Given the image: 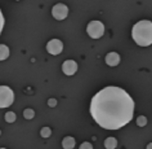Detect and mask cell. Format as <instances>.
Instances as JSON below:
<instances>
[{"label":"cell","mask_w":152,"mask_h":149,"mask_svg":"<svg viewBox=\"0 0 152 149\" xmlns=\"http://www.w3.org/2000/svg\"><path fill=\"white\" fill-rule=\"evenodd\" d=\"M14 101V92L8 86H0V109L8 108Z\"/></svg>","instance_id":"3"},{"label":"cell","mask_w":152,"mask_h":149,"mask_svg":"<svg viewBox=\"0 0 152 149\" xmlns=\"http://www.w3.org/2000/svg\"><path fill=\"white\" fill-rule=\"evenodd\" d=\"M132 36L140 47H148L152 43V24L151 21H139L133 26Z\"/></svg>","instance_id":"2"},{"label":"cell","mask_w":152,"mask_h":149,"mask_svg":"<svg viewBox=\"0 0 152 149\" xmlns=\"http://www.w3.org/2000/svg\"><path fill=\"white\" fill-rule=\"evenodd\" d=\"M63 49V43L59 39H52L47 44V51L50 55H59Z\"/></svg>","instance_id":"6"},{"label":"cell","mask_w":152,"mask_h":149,"mask_svg":"<svg viewBox=\"0 0 152 149\" xmlns=\"http://www.w3.org/2000/svg\"><path fill=\"white\" fill-rule=\"evenodd\" d=\"M50 133H52V130L49 127H43L40 130V135H41V137H44V139L50 136Z\"/></svg>","instance_id":"13"},{"label":"cell","mask_w":152,"mask_h":149,"mask_svg":"<svg viewBox=\"0 0 152 149\" xmlns=\"http://www.w3.org/2000/svg\"><path fill=\"white\" fill-rule=\"evenodd\" d=\"M23 117L26 118V119H32V118L35 117V112H34L32 109H25Z\"/></svg>","instance_id":"14"},{"label":"cell","mask_w":152,"mask_h":149,"mask_svg":"<svg viewBox=\"0 0 152 149\" xmlns=\"http://www.w3.org/2000/svg\"><path fill=\"white\" fill-rule=\"evenodd\" d=\"M104 147L106 149H115L117 147V140L115 137H108L104 140Z\"/></svg>","instance_id":"11"},{"label":"cell","mask_w":152,"mask_h":149,"mask_svg":"<svg viewBox=\"0 0 152 149\" xmlns=\"http://www.w3.org/2000/svg\"><path fill=\"white\" fill-rule=\"evenodd\" d=\"M16 113L14 112H7L5 113V121L8 122V123H13L14 121H16Z\"/></svg>","instance_id":"12"},{"label":"cell","mask_w":152,"mask_h":149,"mask_svg":"<svg viewBox=\"0 0 152 149\" xmlns=\"http://www.w3.org/2000/svg\"><path fill=\"white\" fill-rule=\"evenodd\" d=\"M137 125H138L139 127H144V126L147 125V118L144 116H139L137 118Z\"/></svg>","instance_id":"15"},{"label":"cell","mask_w":152,"mask_h":149,"mask_svg":"<svg viewBox=\"0 0 152 149\" xmlns=\"http://www.w3.org/2000/svg\"><path fill=\"white\" fill-rule=\"evenodd\" d=\"M9 57V48L5 44H0V61H4Z\"/></svg>","instance_id":"10"},{"label":"cell","mask_w":152,"mask_h":149,"mask_svg":"<svg viewBox=\"0 0 152 149\" xmlns=\"http://www.w3.org/2000/svg\"><path fill=\"white\" fill-rule=\"evenodd\" d=\"M80 149H93V145L90 143H88V141H85V143H83L80 145Z\"/></svg>","instance_id":"17"},{"label":"cell","mask_w":152,"mask_h":149,"mask_svg":"<svg viewBox=\"0 0 152 149\" xmlns=\"http://www.w3.org/2000/svg\"><path fill=\"white\" fill-rule=\"evenodd\" d=\"M120 62V56L117 55L116 52H110L107 56H106V64L108 65V66H117Z\"/></svg>","instance_id":"8"},{"label":"cell","mask_w":152,"mask_h":149,"mask_svg":"<svg viewBox=\"0 0 152 149\" xmlns=\"http://www.w3.org/2000/svg\"><path fill=\"white\" fill-rule=\"evenodd\" d=\"M134 113V101L126 91L108 86L94 95L90 114L102 128L119 130L128 125Z\"/></svg>","instance_id":"1"},{"label":"cell","mask_w":152,"mask_h":149,"mask_svg":"<svg viewBox=\"0 0 152 149\" xmlns=\"http://www.w3.org/2000/svg\"><path fill=\"white\" fill-rule=\"evenodd\" d=\"M3 27H4V16H3L1 9H0V34L3 31Z\"/></svg>","instance_id":"16"},{"label":"cell","mask_w":152,"mask_h":149,"mask_svg":"<svg viewBox=\"0 0 152 149\" xmlns=\"http://www.w3.org/2000/svg\"><path fill=\"white\" fill-rule=\"evenodd\" d=\"M62 147H63V149H74V147H75V139L72 136H66L62 140Z\"/></svg>","instance_id":"9"},{"label":"cell","mask_w":152,"mask_h":149,"mask_svg":"<svg viewBox=\"0 0 152 149\" xmlns=\"http://www.w3.org/2000/svg\"><path fill=\"white\" fill-rule=\"evenodd\" d=\"M0 149H5V148H0Z\"/></svg>","instance_id":"20"},{"label":"cell","mask_w":152,"mask_h":149,"mask_svg":"<svg viewBox=\"0 0 152 149\" xmlns=\"http://www.w3.org/2000/svg\"><path fill=\"white\" fill-rule=\"evenodd\" d=\"M151 148H152V144H148L147 145V149H151Z\"/></svg>","instance_id":"19"},{"label":"cell","mask_w":152,"mask_h":149,"mask_svg":"<svg viewBox=\"0 0 152 149\" xmlns=\"http://www.w3.org/2000/svg\"><path fill=\"white\" fill-rule=\"evenodd\" d=\"M52 14L56 20L58 21H62L67 17L68 14V8L64 4H56L54 7L52 8Z\"/></svg>","instance_id":"5"},{"label":"cell","mask_w":152,"mask_h":149,"mask_svg":"<svg viewBox=\"0 0 152 149\" xmlns=\"http://www.w3.org/2000/svg\"><path fill=\"white\" fill-rule=\"evenodd\" d=\"M86 33L93 39H99L104 34V25L101 21H92L89 22L88 27H86Z\"/></svg>","instance_id":"4"},{"label":"cell","mask_w":152,"mask_h":149,"mask_svg":"<svg viewBox=\"0 0 152 149\" xmlns=\"http://www.w3.org/2000/svg\"><path fill=\"white\" fill-rule=\"evenodd\" d=\"M62 70L66 75H74L77 71V64L74 60H67L62 65Z\"/></svg>","instance_id":"7"},{"label":"cell","mask_w":152,"mask_h":149,"mask_svg":"<svg viewBox=\"0 0 152 149\" xmlns=\"http://www.w3.org/2000/svg\"><path fill=\"white\" fill-rule=\"evenodd\" d=\"M48 105L50 106V108H54V106L57 105V100H56V99H49V100H48Z\"/></svg>","instance_id":"18"}]
</instances>
